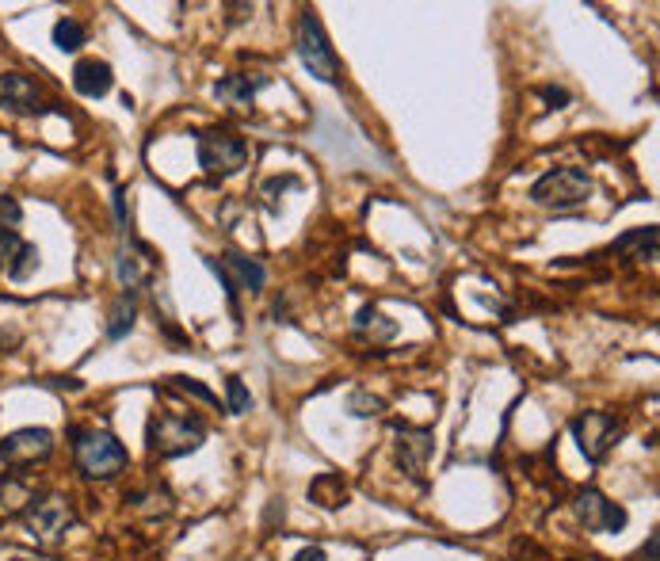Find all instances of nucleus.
Masks as SVG:
<instances>
[{"label": "nucleus", "mask_w": 660, "mask_h": 561, "mask_svg": "<svg viewBox=\"0 0 660 561\" xmlns=\"http://www.w3.org/2000/svg\"><path fill=\"white\" fill-rule=\"evenodd\" d=\"M70 436H73V454H77V470L88 477V482H111V477L123 474L126 462H130L126 447L119 444L111 432L73 428Z\"/></svg>", "instance_id": "nucleus-1"}, {"label": "nucleus", "mask_w": 660, "mask_h": 561, "mask_svg": "<svg viewBox=\"0 0 660 561\" xmlns=\"http://www.w3.org/2000/svg\"><path fill=\"white\" fill-rule=\"evenodd\" d=\"M207 439V424L187 413H153L149 421V451L157 459H179V454L199 451Z\"/></svg>", "instance_id": "nucleus-2"}, {"label": "nucleus", "mask_w": 660, "mask_h": 561, "mask_svg": "<svg viewBox=\"0 0 660 561\" xmlns=\"http://www.w3.org/2000/svg\"><path fill=\"white\" fill-rule=\"evenodd\" d=\"M20 219H24V211H20L16 199H0V267L9 272V279H27V275L39 267V249L35 245H27L24 237L16 234Z\"/></svg>", "instance_id": "nucleus-3"}, {"label": "nucleus", "mask_w": 660, "mask_h": 561, "mask_svg": "<svg viewBox=\"0 0 660 561\" xmlns=\"http://www.w3.org/2000/svg\"><path fill=\"white\" fill-rule=\"evenodd\" d=\"M588 196L591 176L584 169H553L531 187V199L546 211H576L581 203H588Z\"/></svg>", "instance_id": "nucleus-4"}, {"label": "nucleus", "mask_w": 660, "mask_h": 561, "mask_svg": "<svg viewBox=\"0 0 660 561\" xmlns=\"http://www.w3.org/2000/svg\"><path fill=\"white\" fill-rule=\"evenodd\" d=\"M298 58L310 70V77L325 80V85H340V62H336L333 42H328L317 12H302V20H298Z\"/></svg>", "instance_id": "nucleus-5"}, {"label": "nucleus", "mask_w": 660, "mask_h": 561, "mask_svg": "<svg viewBox=\"0 0 660 561\" xmlns=\"http://www.w3.org/2000/svg\"><path fill=\"white\" fill-rule=\"evenodd\" d=\"M249 161V141L226 126H210L199 134V164L207 176H234Z\"/></svg>", "instance_id": "nucleus-6"}, {"label": "nucleus", "mask_w": 660, "mask_h": 561, "mask_svg": "<svg viewBox=\"0 0 660 561\" xmlns=\"http://www.w3.org/2000/svg\"><path fill=\"white\" fill-rule=\"evenodd\" d=\"M73 523H77V512H73V500L62 497V493L35 497L32 504L24 508V527L35 543H54V538H62Z\"/></svg>", "instance_id": "nucleus-7"}, {"label": "nucleus", "mask_w": 660, "mask_h": 561, "mask_svg": "<svg viewBox=\"0 0 660 561\" xmlns=\"http://www.w3.org/2000/svg\"><path fill=\"white\" fill-rule=\"evenodd\" d=\"M569 428H573V439L581 444L584 459L603 462L607 454L614 451V444L622 439V428H626V424L611 413H581V416H573Z\"/></svg>", "instance_id": "nucleus-8"}, {"label": "nucleus", "mask_w": 660, "mask_h": 561, "mask_svg": "<svg viewBox=\"0 0 660 561\" xmlns=\"http://www.w3.org/2000/svg\"><path fill=\"white\" fill-rule=\"evenodd\" d=\"M576 520L584 523V531H591V535H619L622 527H626V508L614 504L611 497H603L599 489H581L576 493V504H573Z\"/></svg>", "instance_id": "nucleus-9"}, {"label": "nucleus", "mask_w": 660, "mask_h": 561, "mask_svg": "<svg viewBox=\"0 0 660 561\" xmlns=\"http://www.w3.org/2000/svg\"><path fill=\"white\" fill-rule=\"evenodd\" d=\"M54 454V432L50 428H20L0 439V459L9 466H35Z\"/></svg>", "instance_id": "nucleus-10"}, {"label": "nucleus", "mask_w": 660, "mask_h": 561, "mask_svg": "<svg viewBox=\"0 0 660 561\" xmlns=\"http://www.w3.org/2000/svg\"><path fill=\"white\" fill-rule=\"evenodd\" d=\"M207 264H210V272H214L217 279L226 283V295H229L234 313H237V295H241V290H264V283H267L264 267H260L257 260L241 257V252H229L222 264H217V260H207Z\"/></svg>", "instance_id": "nucleus-11"}, {"label": "nucleus", "mask_w": 660, "mask_h": 561, "mask_svg": "<svg viewBox=\"0 0 660 561\" xmlns=\"http://www.w3.org/2000/svg\"><path fill=\"white\" fill-rule=\"evenodd\" d=\"M0 111H12V115L39 111V88L24 73H0Z\"/></svg>", "instance_id": "nucleus-12"}, {"label": "nucleus", "mask_w": 660, "mask_h": 561, "mask_svg": "<svg viewBox=\"0 0 660 561\" xmlns=\"http://www.w3.org/2000/svg\"><path fill=\"white\" fill-rule=\"evenodd\" d=\"M260 88H267V77H260V73H234V77L217 80L214 85V96L222 103H229V108L237 111H249L252 103H257V92Z\"/></svg>", "instance_id": "nucleus-13"}, {"label": "nucleus", "mask_w": 660, "mask_h": 561, "mask_svg": "<svg viewBox=\"0 0 660 561\" xmlns=\"http://www.w3.org/2000/svg\"><path fill=\"white\" fill-rule=\"evenodd\" d=\"M394 436H397V454H404V466H409L412 474H420L424 462H427V454H432V432L397 424Z\"/></svg>", "instance_id": "nucleus-14"}, {"label": "nucleus", "mask_w": 660, "mask_h": 561, "mask_svg": "<svg viewBox=\"0 0 660 561\" xmlns=\"http://www.w3.org/2000/svg\"><path fill=\"white\" fill-rule=\"evenodd\" d=\"M111 85H115V77H111L108 62H96V58H88V62H77V70H73V88H77L80 96H88V100H96V96H108Z\"/></svg>", "instance_id": "nucleus-15"}, {"label": "nucleus", "mask_w": 660, "mask_h": 561, "mask_svg": "<svg viewBox=\"0 0 660 561\" xmlns=\"http://www.w3.org/2000/svg\"><path fill=\"white\" fill-rule=\"evenodd\" d=\"M32 500H35L32 477H24V474H4V477H0V512H4V515L24 512Z\"/></svg>", "instance_id": "nucleus-16"}, {"label": "nucleus", "mask_w": 660, "mask_h": 561, "mask_svg": "<svg viewBox=\"0 0 660 561\" xmlns=\"http://www.w3.org/2000/svg\"><path fill=\"white\" fill-rule=\"evenodd\" d=\"M344 497H348V489H344V482H340V474H317L313 477V485H310V500L313 504H321V508H340L344 504Z\"/></svg>", "instance_id": "nucleus-17"}, {"label": "nucleus", "mask_w": 660, "mask_h": 561, "mask_svg": "<svg viewBox=\"0 0 660 561\" xmlns=\"http://www.w3.org/2000/svg\"><path fill=\"white\" fill-rule=\"evenodd\" d=\"M634 249V260H652L657 257V229H634V234L619 237V241L611 245V252H626Z\"/></svg>", "instance_id": "nucleus-18"}, {"label": "nucleus", "mask_w": 660, "mask_h": 561, "mask_svg": "<svg viewBox=\"0 0 660 561\" xmlns=\"http://www.w3.org/2000/svg\"><path fill=\"white\" fill-rule=\"evenodd\" d=\"M134 317H138V298H134V290H126V295L119 298L115 310H111V325H108L111 340H123V336L134 328Z\"/></svg>", "instance_id": "nucleus-19"}, {"label": "nucleus", "mask_w": 660, "mask_h": 561, "mask_svg": "<svg viewBox=\"0 0 660 561\" xmlns=\"http://www.w3.org/2000/svg\"><path fill=\"white\" fill-rule=\"evenodd\" d=\"M85 39H88L85 24H77L73 16H65V20H58V24H54V47L65 50V54H73V50L85 47Z\"/></svg>", "instance_id": "nucleus-20"}, {"label": "nucleus", "mask_w": 660, "mask_h": 561, "mask_svg": "<svg viewBox=\"0 0 660 561\" xmlns=\"http://www.w3.org/2000/svg\"><path fill=\"white\" fill-rule=\"evenodd\" d=\"M226 394H229V413H234V416H241V413H249V409H252V398H249V390L241 386V378H226Z\"/></svg>", "instance_id": "nucleus-21"}, {"label": "nucleus", "mask_w": 660, "mask_h": 561, "mask_svg": "<svg viewBox=\"0 0 660 561\" xmlns=\"http://www.w3.org/2000/svg\"><path fill=\"white\" fill-rule=\"evenodd\" d=\"M374 321H382V313L374 310V306H366V310H359V317H356V333H374V328H378V325H374ZM382 333H386V336H394L397 328H394V325H382Z\"/></svg>", "instance_id": "nucleus-22"}, {"label": "nucleus", "mask_w": 660, "mask_h": 561, "mask_svg": "<svg viewBox=\"0 0 660 561\" xmlns=\"http://www.w3.org/2000/svg\"><path fill=\"white\" fill-rule=\"evenodd\" d=\"M351 416H378L382 413V401L371 398V394H356V398L348 401Z\"/></svg>", "instance_id": "nucleus-23"}, {"label": "nucleus", "mask_w": 660, "mask_h": 561, "mask_svg": "<svg viewBox=\"0 0 660 561\" xmlns=\"http://www.w3.org/2000/svg\"><path fill=\"white\" fill-rule=\"evenodd\" d=\"M169 383L176 386V390H184V394H195V398H199V401H207V406H217V398H214V394H210L207 386H199V383H195V378H169Z\"/></svg>", "instance_id": "nucleus-24"}, {"label": "nucleus", "mask_w": 660, "mask_h": 561, "mask_svg": "<svg viewBox=\"0 0 660 561\" xmlns=\"http://www.w3.org/2000/svg\"><path fill=\"white\" fill-rule=\"evenodd\" d=\"M538 96H543L546 103H558V108H565V103H569L565 88H538Z\"/></svg>", "instance_id": "nucleus-25"}, {"label": "nucleus", "mask_w": 660, "mask_h": 561, "mask_svg": "<svg viewBox=\"0 0 660 561\" xmlns=\"http://www.w3.org/2000/svg\"><path fill=\"white\" fill-rule=\"evenodd\" d=\"M295 561H325V550H317V546H306V550L295 553Z\"/></svg>", "instance_id": "nucleus-26"}, {"label": "nucleus", "mask_w": 660, "mask_h": 561, "mask_svg": "<svg viewBox=\"0 0 660 561\" xmlns=\"http://www.w3.org/2000/svg\"><path fill=\"white\" fill-rule=\"evenodd\" d=\"M9 561H32V558H9Z\"/></svg>", "instance_id": "nucleus-27"}]
</instances>
